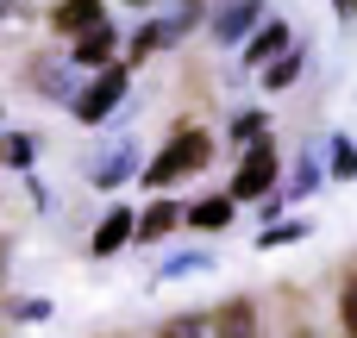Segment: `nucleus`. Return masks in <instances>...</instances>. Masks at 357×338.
I'll list each match as a JSON object with an SVG mask.
<instances>
[{
  "instance_id": "obj_1",
  "label": "nucleus",
  "mask_w": 357,
  "mask_h": 338,
  "mask_svg": "<svg viewBox=\"0 0 357 338\" xmlns=\"http://www.w3.org/2000/svg\"><path fill=\"white\" fill-rule=\"evenodd\" d=\"M213 151H220V144H213V132H201V125H182V132H176V138H169V144H163V151H157V157H151L138 176H144V188H169V182H188V176H201V169L213 163Z\"/></svg>"
},
{
  "instance_id": "obj_2",
  "label": "nucleus",
  "mask_w": 357,
  "mask_h": 338,
  "mask_svg": "<svg viewBox=\"0 0 357 338\" xmlns=\"http://www.w3.org/2000/svg\"><path fill=\"white\" fill-rule=\"evenodd\" d=\"M126 88H132V69H126V63H107V69L88 75V88H75L69 113H75L82 125H100V119H113V113L126 107Z\"/></svg>"
},
{
  "instance_id": "obj_3",
  "label": "nucleus",
  "mask_w": 357,
  "mask_h": 338,
  "mask_svg": "<svg viewBox=\"0 0 357 338\" xmlns=\"http://www.w3.org/2000/svg\"><path fill=\"white\" fill-rule=\"evenodd\" d=\"M276 188H282V157H276V144H270V138L245 144V157H238L232 182H226V194L245 207V201H264V194H276Z\"/></svg>"
},
{
  "instance_id": "obj_4",
  "label": "nucleus",
  "mask_w": 357,
  "mask_h": 338,
  "mask_svg": "<svg viewBox=\"0 0 357 338\" xmlns=\"http://www.w3.org/2000/svg\"><path fill=\"white\" fill-rule=\"evenodd\" d=\"M264 19H270V13H264V0H220V6L207 13V38H213L220 50H232V44H245Z\"/></svg>"
},
{
  "instance_id": "obj_5",
  "label": "nucleus",
  "mask_w": 357,
  "mask_h": 338,
  "mask_svg": "<svg viewBox=\"0 0 357 338\" xmlns=\"http://www.w3.org/2000/svg\"><path fill=\"white\" fill-rule=\"evenodd\" d=\"M138 169H144V163H138V144L119 138L113 151H100V157L88 163V182H94V188H119V182H132Z\"/></svg>"
},
{
  "instance_id": "obj_6",
  "label": "nucleus",
  "mask_w": 357,
  "mask_h": 338,
  "mask_svg": "<svg viewBox=\"0 0 357 338\" xmlns=\"http://www.w3.org/2000/svg\"><path fill=\"white\" fill-rule=\"evenodd\" d=\"M113 50H119V31L100 19V25H88V31L69 44V63H75V69H107V63H113Z\"/></svg>"
},
{
  "instance_id": "obj_7",
  "label": "nucleus",
  "mask_w": 357,
  "mask_h": 338,
  "mask_svg": "<svg viewBox=\"0 0 357 338\" xmlns=\"http://www.w3.org/2000/svg\"><path fill=\"white\" fill-rule=\"evenodd\" d=\"M132 238H138V213H132V207H113V213H107V220L94 226L88 251H94V257H119V251H126Z\"/></svg>"
},
{
  "instance_id": "obj_8",
  "label": "nucleus",
  "mask_w": 357,
  "mask_h": 338,
  "mask_svg": "<svg viewBox=\"0 0 357 338\" xmlns=\"http://www.w3.org/2000/svg\"><path fill=\"white\" fill-rule=\"evenodd\" d=\"M289 44H295L289 19H264V25H257V31L245 38V63H251V69H264V63H276V56H282Z\"/></svg>"
},
{
  "instance_id": "obj_9",
  "label": "nucleus",
  "mask_w": 357,
  "mask_h": 338,
  "mask_svg": "<svg viewBox=\"0 0 357 338\" xmlns=\"http://www.w3.org/2000/svg\"><path fill=\"white\" fill-rule=\"evenodd\" d=\"M107 19V0H56L50 6V25L63 31V38H82L88 25H100Z\"/></svg>"
},
{
  "instance_id": "obj_10",
  "label": "nucleus",
  "mask_w": 357,
  "mask_h": 338,
  "mask_svg": "<svg viewBox=\"0 0 357 338\" xmlns=\"http://www.w3.org/2000/svg\"><path fill=\"white\" fill-rule=\"evenodd\" d=\"M232 213H238V201H232V194H207V201L182 207V220H188L195 232H226V226H232Z\"/></svg>"
},
{
  "instance_id": "obj_11",
  "label": "nucleus",
  "mask_w": 357,
  "mask_h": 338,
  "mask_svg": "<svg viewBox=\"0 0 357 338\" xmlns=\"http://www.w3.org/2000/svg\"><path fill=\"white\" fill-rule=\"evenodd\" d=\"M176 226H182V207H176V201H151V207L138 213V238H132V245H157V238H169Z\"/></svg>"
},
{
  "instance_id": "obj_12",
  "label": "nucleus",
  "mask_w": 357,
  "mask_h": 338,
  "mask_svg": "<svg viewBox=\"0 0 357 338\" xmlns=\"http://www.w3.org/2000/svg\"><path fill=\"white\" fill-rule=\"evenodd\" d=\"M213 338H264L257 332V307H251V301H226V307L213 314Z\"/></svg>"
},
{
  "instance_id": "obj_13",
  "label": "nucleus",
  "mask_w": 357,
  "mask_h": 338,
  "mask_svg": "<svg viewBox=\"0 0 357 338\" xmlns=\"http://www.w3.org/2000/svg\"><path fill=\"white\" fill-rule=\"evenodd\" d=\"M301 69H307V50H301V44H289L276 63H264V94H282V88H295V82H301Z\"/></svg>"
},
{
  "instance_id": "obj_14",
  "label": "nucleus",
  "mask_w": 357,
  "mask_h": 338,
  "mask_svg": "<svg viewBox=\"0 0 357 338\" xmlns=\"http://www.w3.org/2000/svg\"><path fill=\"white\" fill-rule=\"evenodd\" d=\"M31 82H38L50 100H75V75H69V63H56V56L31 63Z\"/></svg>"
},
{
  "instance_id": "obj_15",
  "label": "nucleus",
  "mask_w": 357,
  "mask_h": 338,
  "mask_svg": "<svg viewBox=\"0 0 357 338\" xmlns=\"http://www.w3.org/2000/svg\"><path fill=\"white\" fill-rule=\"evenodd\" d=\"M201 19H207V0H176V6L163 13V44H182Z\"/></svg>"
},
{
  "instance_id": "obj_16",
  "label": "nucleus",
  "mask_w": 357,
  "mask_h": 338,
  "mask_svg": "<svg viewBox=\"0 0 357 338\" xmlns=\"http://www.w3.org/2000/svg\"><path fill=\"white\" fill-rule=\"evenodd\" d=\"M320 182H326V169H320V157L307 151V157L295 163V176H289V188H282V201H301V194H314Z\"/></svg>"
},
{
  "instance_id": "obj_17",
  "label": "nucleus",
  "mask_w": 357,
  "mask_h": 338,
  "mask_svg": "<svg viewBox=\"0 0 357 338\" xmlns=\"http://www.w3.org/2000/svg\"><path fill=\"white\" fill-rule=\"evenodd\" d=\"M31 157H38V138H31V132H6V138H0V163L31 169Z\"/></svg>"
},
{
  "instance_id": "obj_18",
  "label": "nucleus",
  "mask_w": 357,
  "mask_h": 338,
  "mask_svg": "<svg viewBox=\"0 0 357 338\" xmlns=\"http://www.w3.org/2000/svg\"><path fill=\"white\" fill-rule=\"evenodd\" d=\"M295 238H307V220H270V226L257 232L264 251H282V245H295Z\"/></svg>"
},
{
  "instance_id": "obj_19",
  "label": "nucleus",
  "mask_w": 357,
  "mask_h": 338,
  "mask_svg": "<svg viewBox=\"0 0 357 338\" xmlns=\"http://www.w3.org/2000/svg\"><path fill=\"white\" fill-rule=\"evenodd\" d=\"M326 144H333V157H326V176L357 182V144H351V138H326Z\"/></svg>"
},
{
  "instance_id": "obj_20",
  "label": "nucleus",
  "mask_w": 357,
  "mask_h": 338,
  "mask_svg": "<svg viewBox=\"0 0 357 338\" xmlns=\"http://www.w3.org/2000/svg\"><path fill=\"white\" fill-rule=\"evenodd\" d=\"M226 138H232V144H257V138H270V119H264V113H238V119L226 125Z\"/></svg>"
},
{
  "instance_id": "obj_21",
  "label": "nucleus",
  "mask_w": 357,
  "mask_h": 338,
  "mask_svg": "<svg viewBox=\"0 0 357 338\" xmlns=\"http://www.w3.org/2000/svg\"><path fill=\"white\" fill-rule=\"evenodd\" d=\"M151 50H169V44H163V19L138 25V38H132V63H138V56H151Z\"/></svg>"
},
{
  "instance_id": "obj_22",
  "label": "nucleus",
  "mask_w": 357,
  "mask_h": 338,
  "mask_svg": "<svg viewBox=\"0 0 357 338\" xmlns=\"http://www.w3.org/2000/svg\"><path fill=\"white\" fill-rule=\"evenodd\" d=\"M339 320H345V338H357V276L339 289Z\"/></svg>"
},
{
  "instance_id": "obj_23",
  "label": "nucleus",
  "mask_w": 357,
  "mask_h": 338,
  "mask_svg": "<svg viewBox=\"0 0 357 338\" xmlns=\"http://www.w3.org/2000/svg\"><path fill=\"white\" fill-rule=\"evenodd\" d=\"M207 263H213L207 251H188V257H169V263H163V276H188V270H207Z\"/></svg>"
},
{
  "instance_id": "obj_24",
  "label": "nucleus",
  "mask_w": 357,
  "mask_h": 338,
  "mask_svg": "<svg viewBox=\"0 0 357 338\" xmlns=\"http://www.w3.org/2000/svg\"><path fill=\"white\" fill-rule=\"evenodd\" d=\"M333 6H339V13H345V19H357V0H333Z\"/></svg>"
},
{
  "instance_id": "obj_25",
  "label": "nucleus",
  "mask_w": 357,
  "mask_h": 338,
  "mask_svg": "<svg viewBox=\"0 0 357 338\" xmlns=\"http://www.w3.org/2000/svg\"><path fill=\"white\" fill-rule=\"evenodd\" d=\"M0 13H19V0H0Z\"/></svg>"
},
{
  "instance_id": "obj_26",
  "label": "nucleus",
  "mask_w": 357,
  "mask_h": 338,
  "mask_svg": "<svg viewBox=\"0 0 357 338\" xmlns=\"http://www.w3.org/2000/svg\"><path fill=\"white\" fill-rule=\"evenodd\" d=\"M126 6H138V13H144V6H157V0H126Z\"/></svg>"
},
{
  "instance_id": "obj_27",
  "label": "nucleus",
  "mask_w": 357,
  "mask_h": 338,
  "mask_svg": "<svg viewBox=\"0 0 357 338\" xmlns=\"http://www.w3.org/2000/svg\"><path fill=\"white\" fill-rule=\"evenodd\" d=\"M163 338H182V326H176V332H163Z\"/></svg>"
},
{
  "instance_id": "obj_28",
  "label": "nucleus",
  "mask_w": 357,
  "mask_h": 338,
  "mask_svg": "<svg viewBox=\"0 0 357 338\" xmlns=\"http://www.w3.org/2000/svg\"><path fill=\"white\" fill-rule=\"evenodd\" d=\"M301 338H307V332H301Z\"/></svg>"
}]
</instances>
